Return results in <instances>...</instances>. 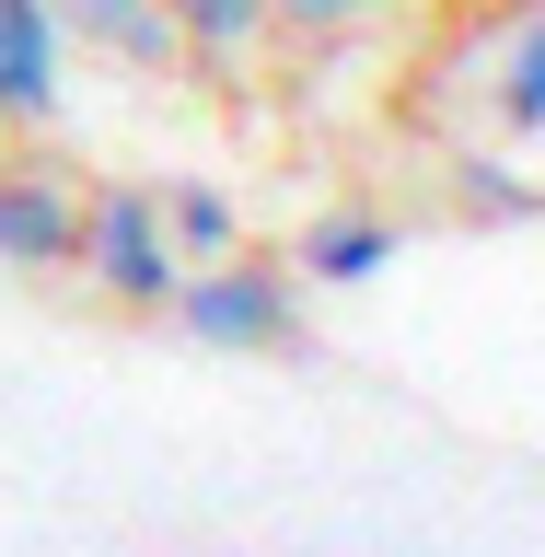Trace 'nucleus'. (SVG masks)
<instances>
[{
	"mask_svg": "<svg viewBox=\"0 0 545 557\" xmlns=\"http://www.w3.org/2000/svg\"><path fill=\"white\" fill-rule=\"evenodd\" d=\"M174 325L198 348H233V360H290L313 337L302 325V278L268 268V256H233V268H186L174 290Z\"/></svg>",
	"mask_w": 545,
	"mask_h": 557,
	"instance_id": "nucleus-1",
	"label": "nucleus"
},
{
	"mask_svg": "<svg viewBox=\"0 0 545 557\" xmlns=\"http://www.w3.org/2000/svg\"><path fill=\"white\" fill-rule=\"evenodd\" d=\"M82 278H94L104 302H128V313H174L186 256H174L151 186H82Z\"/></svg>",
	"mask_w": 545,
	"mask_h": 557,
	"instance_id": "nucleus-2",
	"label": "nucleus"
},
{
	"mask_svg": "<svg viewBox=\"0 0 545 557\" xmlns=\"http://www.w3.org/2000/svg\"><path fill=\"white\" fill-rule=\"evenodd\" d=\"M59 116H70L59 0H0V128H59Z\"/></svg>",
	"mask_w": 545,
	"mask_h": 557,
	"instance_id": "nucleus-3",
	"label": "nucleus"
},
{
	"mask_svg": "<svg viewBox=\"0 0 545 557\" xmlns=\"http://www.w3.org/2000/svg\"><path fill=\"white\" fill-rule=\"evenodd\" d=\"M0 268H82V186L47 163H0Z\"/></svg>",
	"mask_w": 545,
	"mask_h": 557,
	"instance_id": "nucleus-4",
	"label": "nucleus"
},
{
	"mask_svg": "<svg viewBox=\"0 0 545 557\" xmlns=\"http://www.w3.org/2000/svg\"><path fill=\"white\" fill-rule=\"evenodd\" d=\"M395 244H407V221L372 198H337V209H313L302 233H290V278H313V290H360V278L395 268Z\"/></svg>",
	"mask_w": 545,
	"mask_h": 557,
	"instance_id": "nucleus-5",
	"label": "nucleus"
},
{
	"mask_svg": "<svg viewBox=\"0 0 545 557\" xmlns=\"http://www.w3.org/2000/svg\"><path fill=\"white\" fill-rule=\"evenodd\" d=\"M59 35L94 47V59H116V70H174L186 59V35H174L163 0H59Z\"/></svg>",
	"mask_w": 545,
	"mask_h": 557,
	"instance_id": "nucleus-6",
	"label": "nucleus"
},
{
	"mask_svg": "<svg viewBox=\"0 0 545 557\" xmlns=\"http://www.w3.org/2000/svg\"><path fill=\"white\" fill-rule=\"evenodd\" d=\"M487 116H499V151H545V0L499 35V70H487Z\"/></svg>",
	"mask_w": 545,
	"mask_h": 557,
	"instance_id": "nucleus-7",
	"label": "nucleus"
},
{
	"mask_svg": "<svg viewBox=\"0 0 545 557\" xmlns=\"http://www.w3.org/2000/svg\"><path fill=\"white\" fill-rule=\"evenodd\" d=\"M151 198H163V233H174V256H186V268H233V256H244V209H233V186L174 174V186H151Z\"/></svg>",
	"mask_w": 545,
	"mask_h": 557,
	"instance_id": "nucleus-8",
	"label": "nucleus"
},
{
	"mask_svg": "<svg viewBox=\"0 0 545 557\" xmlns=\"http://www.w3.org/2000/svg\"><path fill=\"white\" fill-rule=\"evenodd\" d=\"M174 12V35H186V59H209V70H244L256 47H268V0H163Z\"/></svg>",
	"mask_w": 545,
	"mask_h": 557,
	"instance_id": "nucleus-9",
	"label": "nucleus"
},
{
	"mask_svg": "<svg viewBox=\"0 0 545 557\" xmlns=\"http://www.w3.org/2000/svg\"><path fill=\"white\" fill-rule=\"evenodd\" d=\"M453 198L476 209V221H534V209H545V186H522L499 151H453Z\"/></svg>",
	"mask_w": 545,
	"mask_h": 557,
	"instance_id": "nucleus-10",
	"label": "nucleus"
},
{
	"mask_svg": "<svg viewBox=\"0 0 545 557\" xmlns=\"http://www.w3.org/2000/svg\"><path fill=\"white\" fill-rule=\"evenodd\" d=\"M268 12H278L290 35H348V24H383L395 0H268Z\"/></svg>",
	"mask_w": 545,
	"mask_h": 557,
	"instance_id": "nucleus-11",
	"label": "nucleus"
},
{
	"mask_svg": "<svg viewBox=\"0 0 545 557\" xmlns=\"http://www.w3.org/2000/svg\"><path fill=\"white\" fill-rule=\"evenodd\" d=\"M0 139H12V128H0Z\"/></svg>",
	"mask_w": 545,
	"mask_h": 557,
	"instance_id": "nucleus-12",
	"label": "nucleus"
}]
</instances>
